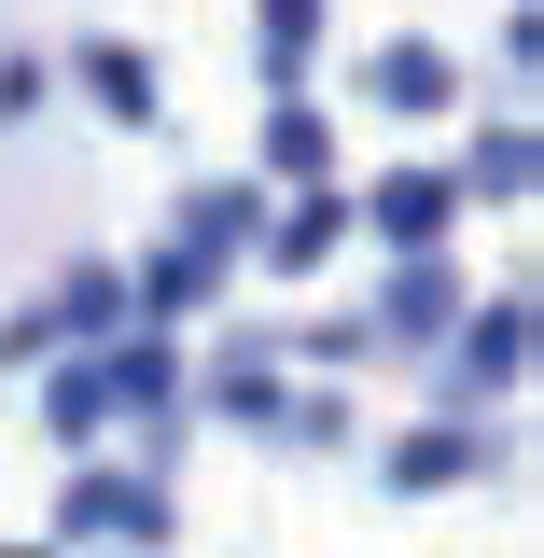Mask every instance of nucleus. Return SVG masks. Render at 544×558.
Returning <instances> with one entry per match:
<instances>
[{"instance_id":"5","label":"nucleus","mask_w":544,"mask_h":558,"mask_svg":"<svg viewBox=\"0 0 544 558\" xmlns=\"http://www.w3.org/2000/svg\"><path fill=\"white\" fill-rule=\"evenodd\" d=\"M266 154H279V168H307V182H322V112H279V126H266Z\"/></svg>"},{"instance_id":"4","label":"nucleus","mask_w":544,"mask_h":558,"mask_svg":"<svg viewBox=\"0 0 544 558\" xmlns=\"http://www.w3.org/2000/svg\"><path fill=\"white\" fill-rule=\"evenodd\" d=\"M322 43V0H266V57H307Z\"/></svg>"},{"instance_id":"3","label":"nucleus","mask_w":544,"mask_h":558,"mask_svg":"<svg viewBox=\"0 0 544 558\" xmlns=\"http://www.w3.org/2000/svg\"><path fill=\"white\" fill-rule=\"evenodd\" d=\"M377 223H391V238H433V223H447V182H406V196H377Z\"/></svg>"},{"instance_id":"1","label":"nucleus","mask_w":544,"mask_h":558,"mask_svg":"<svg viewBox=\"0 0 544 558\" xmlns=\"http://www.w3.org/2000/svg\"><path fill=\"white\" fill-rule=\"evenodd\" d=\"M377 98H391V112H447V57H433V43H391V57H377Z\"/></svg>"},{"instance_id":"2","label":"nucleus","mask_w":544,"mask_h":558,"mask_svg":"<svg viewBox=\"0 0 544 558\" xmlns=\"http://www.w3.org/2000/svg\"><path fill=\"white\" fill-rule=\"evenodd\" d=\"M84 84H98V98H112L126 126H140V112H154V84H140V57H126V43H98V57H84Z\"/></svg>"}]
</instances>
